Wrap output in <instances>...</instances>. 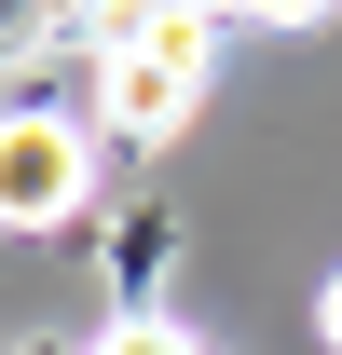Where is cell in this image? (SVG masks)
<instances>
[{"label": "cell", "instance_id": "obj_1", "mask_svg": "<svg viewBox=\"0 0 342 355\" xmlns=\"http://www.w3.org/2000/svg\"><path fill=\"white\" fill-rule=\"evenodd\" d=\"M206 42H219V14H137V28H110V55H96V110H110V137H178V123H192Z\"/></svg>", "mask_w": 342, "mask_h": 355}, {"label": "cell", "instance_id": "obj_2", "mask_svg": "<svg viewBox=\"0 0 342 355\" xmlns=\"http://www.w3.org/2000/svg\"><path fill=\"white\" fill-rule=\"evenodd\" d=\"M96 191V137L69 110H0V232H55Z\"/></svg>", "mask_w": 342, "mask_h": 355}, {"label": "cell", "instance_id": "obj_3", "mask_svg": "<svg viewBox=\"0 0 342 355\" xmlns=\"http://www.w3.org/2000/svg\"><path fill=\"white\" fill-rule=\"evenodd\" d=\"M96 355H206V342H192V328H165V314H137V328H110Z\"/></svg>", "mask_w": 342, "mask_h": 355}, {"label": "cell", "instance_id": "obj_4", "mask_svg": "<svg viewBox=\"0 0 342 355\" xmlns=\"http://www.w3.org/2000/svg\"><path fill=\"white\" fill-rule=\"evenodd\" d=\"M233 14H260V28H329V0H233Z\"/></svg>", "mask_w": 342, "mask_h": 355}, {"label": "cell", "instance_id": "obj_5", "mask_svg": "<svg viewBox=\"0 0 342 355\" xmlns=\"http://www.w3.org/2000/svg\"><path fill=\"white\" fill-rule=\"evenodd\" d=\"M315 328H329V355H342V273H329V287H315Z\"/></svg>", "mask_w": 342, "mask_h": 355}, {"label": "cell", "instance_id": "obj_6", "mask_svg": "<svg viewBox=\"0 0 342 355\" xmlns=\"http://www.w3.org/2000/svg\"><path fill=\"white\" fill-rule=\"evenodd\" d=\"M137 14H233V0H137Z\"/></svg>", "mask_w": 342, "mask_h": 355}]
</instances>
